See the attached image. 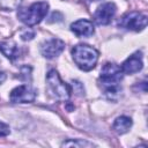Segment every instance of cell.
<instances>
[{"label":"cell","mask_w":148,"mask_h":148,"mask_svg":"<svg viewBox=\"0 0 148 148\" xmlns=\"http://www.w3.org/2000/svg\"><path fill=\"white\" fill-rule=\"evenodd\" d=\"M46 86L49 92L58 101L66 102L71 97V87L64 82L56 69H50L46 74Z\"/></svg>","instance_id":"4"},{"label":"cell","mask_w":148,"mask_h":148,"mask_svg":"<svg viewBox=\"0 0 148 148\" xmlns=\"http://www.w3.org/2000/svg\"><path fill=\"white\" fill-rule=\"evenodd\" d=\"M132 119L127 116H120L118 118H116V120L113 121L112 128L114 132H117L118 134H124L126 132H128V130L132 127Z\"/></svg>","instance_id":"12"},{"label":"cell","mask_w":148,"mask_h":148,"mask_svg":"<svg viewBox=\"0 0 148 148\" xmlns=\"http://www.w3.org/2000/svg\"><path fill=\"white\" fill-rule=\"evenodd\" d=\"M0 52L10 60L18 58V54H20L18 46L13 39H6L0 42Z\"/></svg>","instance_id":"11"},{"label":"cell","mask_w":148,"mask_h":148,"mask_svg":"<svg viewBox=\"0 0 148 148\" xmlns=\"http://www.w3.org/2000/svg\"><path fill=\"white\" fill-rule=\"evenodd\" d=\"M95 145H92L89 141L82 140V139H69L66 140L61 143V147H75V148H89V147H94Z\"/></svg>","instance_id":"13"},{"label":"cell","mask_w":148,"mask_h":148,"mask_svg":"<svg viewBox=\"0 0 148 148\" xmlns=\"http://www.w3.org/2000/svg\"><path fill=\"white\" fill-rule=\"evenodd\" d=\"M116 12H117V7L113 2L102 3L94 13V21L98 25H106L111 22Z\"/></svg>","instance_id":"8"},{"label":"cell","mask_w":148,"mask_h":148,"mask_svg":"<svg viewBox=\"0 0 148 148\" xmlns=\"http://www.w3.org/2000/svg\"><path fill=\"white\" fill-rule=\"evenodd\" d=\"M123 79L120 67L113 62H106L101 71L99 84L104 90V95L110 101H118L121 95V87L119 86Z\"/></svg>","instance_id":"1"},{"label":"cell","mask_w":148,"mask_h":148,"mask_svg":"<svg viewBox=\"0 0 148 148\" xmlns=\"http://www.w3.org/2000/svg\"><path fill=\"white\" fill-rule=\"evenodd\" d=\"M5 79H6V75L3 73H0V83H2Z\"/></svg>","instance_id":"17"},{"label":"cell","mask_w":148,"mask_h":148,"mask_svg":"<svg viewBox=\"0 0 148 148\" xmlns=\"http://www.w3.org/2000/svg\"><path fill=\"white\" fill-rule=\"evenodd\" d=\"M36 95V90L30 84H21L10 91L9 99L12 103H31L35 101Z\"/></svg>","instance_id":"6"},{"label":"cell","mask_w":148,"mask_h":148,"mask_svg":"<svg viewBox=\"0 0 148 148\" xmlns=\"http://www.w3.org/2000/svg\"><path fill=\"white\" fill-rule=\"evenodd\" d=\"M49 12V3L45 1L34 2L28 7L20 8L17 12V17L24 24L32 27L38 24L47 14Z\"/></svg>","instance_id":"3"},{"label":"cell","mask_w":148,"mask_h":148,"mask_svg":"<svg viewBox=\"0 0 148 148\" xmlns=\"http://www.w3.org/2000/svg\"><path fill=\"white\" fill-rule=\"evenodd\" d=\"M143 67V60H142V53L141 52H134L131 54L120 66V69L123 74H134L142 69Z\"/></svg>","instance_id":"9"},{"label":"cell","mask_w":148,"mask_h":148,"mask_svg":"<svg viewBox=\"0 0 148 148\" xmlns=\"http://www.w3.org/2000/svg\"><path fill=\"white\" fill-rule=\"evenodd\" d=\"M7 134H9V128L8 126L0 124V136H6Z\"/></svg>","instance_id":"16"},{"label":"cell","mask_w":148,"mask_h":148,"mask_svg":"<svg viewBox=\"0 0 148 148\" xmlns=\"http://www.w3.org/2000/svg\"><path fill=\"white\" fill-rule=\"evenodd\" d=\"M72 57L82 71H91L98 61V51L88 44H77L72 49Z\"/></svg>","instance_id":"2"},{"label":"cell","mask_w":148,"mask_h":148,"mask_svg":"<svg viewBox=\"0 0 148 148\" xmlns=\"http://www.w3.org/2000/svg\"><path fill=\"white\" fill-rule=\"evenodd\" d=\"M65 49V42L59 38H50L40 44V53L46 59L57 58Z\"/></svg>","instance_id":"7"},{"label":"cell","mask_w":148,"mask_h":148,"mask_svg":"<svg viewBox=\"0 0 148 148\" xmlns=\"http://www.w3.org/2000/svg\"><path fill=\"white\" fill-rule=\"evenodd\" d=\"M22 0H0V8L3 10H14L18 8Z\"/></svg>","instance_id":"14"},{"label":"cell","mask_w":148,"mask_h":148,"mask_svg":"<svg viewBox=\"0 0 148 148\" xmlns=\"http://www.w3.org/2000/svg\"><path fill=\"white\" fill-rule=\"evenodd\" d=\"M148 17L146 14L140 12H130L120 17L118 21V25L126 30L131 31H141L147 25Z\"/></svg>","instance_id":"5"},{"label":"cell","mask_w":148,"mask_h":148,"mask_svg":"<svg viewBox=\"0 0 148 148\" xmlns=\"http://www.w3.org/2000/svg\"><path fill=\"white\" fill-rule=\"evenodd\" d=\"M71 31L77 37H89L95 32V29L90 21L81 18L71 24Z\"/></svg>","instance_id":"10"},{"label":"cell","mask_w":148,"mask_h":148,"mask_svg":"<svg viewBox=\"0 0 148 148\" xmlns=\"http://www.w3.org/2000/svg\"><path fill=\"white\" fill-rule=\"evenodd\" d=\"M34 36H35V34H34V31H31L30 29H28V30H25L24 32L21 34V38H22L23 40H30V39L34 38Z\"/></svg>","instance_id":"15"},{"label":"cell","mask_w":148,"mask_h":148,"mask_svg":"<svg viewBox=\"0 0 148 148\" xmlns=\"http://www.w3.org/2000/svg\"><path fill=\"white\" fill-rule=\"evenodd\" d=\"M94 1H96V0H94Z\"/></svg>","instance_id":"18"}]
</instances>
